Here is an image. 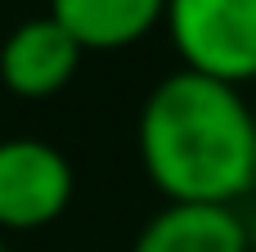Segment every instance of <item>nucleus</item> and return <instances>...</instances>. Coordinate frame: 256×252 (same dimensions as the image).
Returning a JSON list of instances; mask_svg holds the SVG:
<instances>
[{
  "label": "nucleus",
  "mask_w": 256,
  "mask_h": 252,
  "mask_svg": "<svg viewBox=\"0 0 256 252\" xmlns=\"http://www.w3.org/2000/svg\"><path fill=\"white\" fill-rule=\"evenodd\" d=\"M72 162L50 140H0V234H27L58 221L72 203Z\"/></svg>",
  "instance_id": "3"
},
{
  "label": "nucleus",
  "mask_w": 256,
  "mask_h": 252,
  "mask_svg": "<svg viewBox=\"0 0 256 252\" xmlns=\"http://www.w3.org/2000/svg\"><path fill=\"white\" fill-rule=\"evenodd\" d=\"M140 162L166 203L234 207L256 189V108L238 86L180 68L140 108Z\"/></svg>",
  "instance_id": "1"
},
{
  "label": "nucleus",
  "mask_w": 256,
  "mask_h": 252,
  "mask_svg": "<svg viewBox=\"0 0 256 252\" xmlns=\"http://www.w3.org/2000/svg\"><path fill=\"white\" fill-rule=\"evenodd\" d=\"M252 81H256V72H252Z\"/></svg>",
  "instance_id": "9"
},
{
  "label": "nucleus",
  "mask_w": 256,
  "mask_h": 252,
  "mask_svg": "<svg viewBox=\"0 0 256 252\" xmlns=\"http://www.w3.org/2000/svg\"><path fill=\"white\" fill-rule=\"evenodd\" d=\"M166 0H50V18L86 50H126L162 27Z\"/></svg>",
  "instance_id": "6"
},
{
  "label": "nucleus",
  "mask_w": 256,
  "mask_h": 252,
  "mask_svg": "<svg viewBox=\"0 0 256 252\" xmlns=\"http://www.w3.org/2000/svg\"><path fill=\"white\" fill-rule=\"evenodd\" d=\"M243 230H248V252H256V212L243 221Z\"/></svg>",
  "instance_id": "7"
},
{
  "label": "nucleus",
  "mask_w": 256,
  "mask_h": 252,
  "mask_svg": "<svg viewBox=\"0 0 256 252\" xmlns=\"http://www.w3.org/2000/svg\"><path fill=\"white\" fill-rule=\"evenodd\" d=\"M0 252H9V248H4V239H0Z\"/></svg>",
  "instance_id": "8"
},
{
  "label": "nucleus",
  "mask_w": 256,
  "mask_h": 252,
  "mask_svg": "<svg viewBox=\"0 0 256 252\" xmlns=\"http://www.w3.org/2000/svg\"><path fill=\"white\" fill-rule=\"evenodd\" d=\"M162 27L184 72L243 86L256 72V0H166Z\"/></svg>",
  "instance_id": "2"
},
{
  "label": "nucleus",
  "mask_w": 256,
  "mask_h": 252,
  "mask_svg": "<svg viewBox=\"0 0 256 252\" xmlns=\"http://www.w3.org/2000/svg\"><path fill=\"white\" fill-rule=\"evenodd\" d=\"M81 68V45L50 18L18 23L0 45V86L18 99H50L58 95Z\"/></svg>",
  "instance_id": "4"
},
{
  "label": "nucleus",
  "mask_w": 256,
  "mask_h": 252,
  "mask_svg": "<svg viewBox=\"0 0 256 252\" xmlns=\"http://www.w3.org/2000/svg\"><path fill=\"white\" fill-rule=\"evenodd\" d=\"M130 252H248V230L220 203H166L140 230Z\"/></svg>",
  "instance_id": "5"
}]
</instances>
